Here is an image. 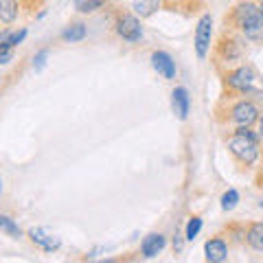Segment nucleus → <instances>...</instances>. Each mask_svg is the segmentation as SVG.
Masks as SVG:
<instances>
[{
    "label": "nucleus",
    "instance_id": "bb28decb",
    "mask_svg": "<svg viewBox=\"0 0 263 263\" xmlns=\"http://www.w3.org/2000/svg\"><path fill=\"white\" fill-rule=\"evenodd\" d=\"M259 3H263V0H259Z\"/></svg>",
    "mask_w": 263,
    "mask_h": 263
},
{
    "label": "nucleus",
    "instance_id": "39448f33",
    "mask_svg": "<svg viewBox=\"0 0 263 263\" xmlns=\"http://www.w3.org/2000/svg\"><path fill=\"white\" fill-rule=\"evenodd\" d=\"M211 37H213V18L209 13H204L200 20H197V27H195V53L200 60L209 55V48H211Z\"/></svg>",
    "mask_w": 263,
    "mask_h": 263
},
{
    "label": "nucleus",
    "instance_id": "412c9836",
    "mask_svg": "<svg viewBox=\"0 0 263 263\" xmlns=\"http://www.w3.org/2000/svg\"><path fill=\"white\" fill-rule=\"evenodd\" d=\"M0 226H5V230H7V233H9V235H20V230H18V226H15L13 224V221L9 219V217H0Z\"/></svg>",
    "mask_w": 263,
    "mask_h": 263
},
{
    "label": "nucleus",
    "instance_id": "aec40b11",
    "mask_svg": "<svg viewBox=\"0 0 263 263\" xmlns=\"http://www.w3.org/2000/svg\"><path fill=\"white\" fill-rule=\"evenodd\" d=\"M18 5H20V9H27V11H35L40 9V7L44 5V0H18Z\"/></svg>",
    "mask_w": 263,
    "mask_h": 263
},
{
    "label": "nucleus",
    "instance_id": "a211bd4d",
    "mask_svg": "<svg viewBox=\"0 0 263 263\" xmlns=\"http://www.w3.org/2000/svg\"><path fill=\"white\" fill-rule=\"evenodd\" d=\"M237 202H239V193L230 189V191H226L224 197H221V209H224V211H230V209H235V206H237Z\"/></svg>",
    "mask_w": 263,
    "mask_h": 263
},
{
    "label": "nucleus",
    "instance_id": "20e7f679",
    "mask_svg": "<svg viewBox=\"0 0 263 263\" xmlns=\"http://www.w3.org/2000/svg\"><path fill=\"white\" fill-rule=\"evenodd\" d=\"M114 29H117V35L121 40H125V42H138V40L143 37V29H141V22L134 13H119L117 18V24H114Z\"/></svg>",
    "mask_w": 263,
    "mask_h": 263
},
{
    "label": "nucleus",
    "instance_id": "ddd939ff",
    "mask_svg": "<svg viewBox=\"0 0 263 263\" xmlns=\"http://www.w3.org/2000/svg\"><path fill=\"white\" fill-rule=\"evenodd\" d=\"M246 241L250 243V248L263 252V224L261 221H254L246 230Z\"/></svg>",
    "mask_w": 263,
    "mask_h": 263
},
{
    "label": "nucleus",
    "instance_id": "7ed1b4c3",
    "mask_svg": "<svg viewBox=\"0 0 263 263\" xmlns=\"http://www.w3.org/2000/svg\"><path fill=\"white\" fill-rule=\"evenodd\" d=\"M228 149H230V154H233V158L239 160L241 164H252L259 158L257 141H254V138H248V136H241V134H235L233 138H230Z\"/></svg>",
    "mask_w": 263,
    "mask_h": 263
},
{
    "label": "nucleus",
    "instance_id": "9d476101",
    "mask_svg": "<svg viewBox=\"0 0 263 263\" xmlns=\"http://www.w3.org/2000/svg\"><path fill=\"white\" fill-rule=\"evenodd\" d=\"M31 239L33 243H37L40 248H44V250H55V248H60V237H55L48 228H31Z\"/></svg>",
    "mask_w": 263,
    "mask_h": 263
},
{
    "label": "nucleus",
    "instance_id": "2eb2a0df",
    "mask_svg": "<svg viewBox=\"0 0 263 263\" xmlns=\"http://www.w3.org/2000/svg\"><path fill=\"white\" fill-rule=\"evenodd\" d=\"M160 7V0H134V11L136 15H141V18H149L158 11Z\"/></svg>",
    "mask_w": 263,
    "mask_h": 263
},
{
    "label": "nucleus",
    "instance_id": "4be33fe9",
    "mask_svg": "<svg viewBox=\"0 0 263 263\" xmlns=\"http://www.w3.org/2000/svg\"><path fill=\"white\" fill-rule=\"evenodd\" d=\"M46 57H48V53H46V51L37 53V57H35V70H42V68H44V64H46Z\"/></svg>",
    "mask_w": 263,
    "mask_h": 263
},
{
    "label": "nucleus",
    "instance_id": "423d86ee",
    "mask_svg": "<svg viewBox=\"0 0 263 263\" xmlns=\"http://www.w3.org/2000/svg\"><path fill=\"white\" fill-rule=\"evenodd\" d=\"M257 119H259V110H257V105L250 103V101H239L230 108V121L237 123L239 127L241 125L250 127Z\"/></svg>",
    "mask_w": 263,
    "mask_h": 263
},
{
    "label": "nucleus",
    "instance_id": "6e6552de",
    "mask_svg": "<svg viewBox=\"0 0 263 263\" xmlns=\"http://www.w3.org/2000/svg\"><path fill=\"white\" fill-rule=\"evenodd\" d=\"M152 64H154V68L158 70V75H162L164 79H174L176 77V62L171 60L169 53L156 51L152 55Z\"/></svg>",
    "mask_w": 263,
    "mask_h": 263
},
{
    "label": "nucleus",
    "instance_id": "f03ea898",
    "mask_svg": "<svg viewBox=\"0 0 263 263\" xmlns=\"http://www.w3.org/2000/svg\"><path fill=\"white\" fill-rule=\"evenodd\" d=\"M226 86L230 90H237V92H254L257 90V84H259V75L254 72L250 66H239V68H233L226 72Z\"/></svg>",
    "mask_w": 263,
    "mask_h": 263
},
{
    "label": "nucleus",
    "instance_id": "393cba45",
    "mask_svg": "<svg viewBox=\"0 0 263 263\" xmlns=\"http://www.w3.org/2000/svg\"><path fill=\"white\" fill-rule=\"evenodd\" d=\"M0 193H3V180H0Z\"/></svg>",
    "mask_w": 263,
    "mask_h": 263
},
{
    "label": "nucleus",
    "instance_id": "9b49d317",
    "mask_svg": "<svg viewBox=\"0 0 263 263\" xmlns=\"http://www.w3.org/2000/svg\"><path fill=\"white\" fill-rule=\"evenodd\" d=\"M171 105H174V112L178 114L180 121H184L189 117V92L184 88L174 90V95H171Z\"/></svg>",
    "mask_w": 263,
    "mask_h": 263
},
{
    "label": "nucleus",
    "instance_id": "f8f14e48",
    "mask_svg": "<svg viewBox=\"0 0 263 263\" xmlns=\"http://www.w3.org/2000/svg\"><path fill=\"white\" fill-rule=\"evenodd\" d=\"M164 237L162 235H147L145 239H143V246H141V252H143V257H147V259H152V257H156L158 252H162V248H164Z\"/></svg>",
    "mask_w": 263,
    "mask_h": 263
},
{
    "label": "nucleus",
    "instance_id": "dca6fc26",
    "mask_svg": "<svg viewBox=\"0 0 263 263\" xmlns=\"http://www.w3.org/2000/svg\"><path fill=\"white\" fill-rule=\"evenodd\" d=\"M86 33H88L86 24L75 22V24H70V27L62 33V40H66V42H81V40L86 37Z\"/></svg>",
    "mask_w": 263,
    "mask_h": 263
},
{
    "label": "nucleus",
    "instance_id": "f3484780",
    "mask_svg": "<svg viewBox=\"0 0 263 263\" xmlns=\"http://www.w3.org/2000/svg\"><path fill=\"white\" fill-rule=\"evenodd\" d=\"M108 3V0H77V11L81 13H92Z\"/></svg>",
    "mask_w": 263,
    "mask_h": 263
},
{
    "label": "nucleus",
    "instance_id": "b1692460",
    "mask_svg": "<svg viewBox=\"0 0 263 263\" xmlns=\"http://www.w3.org/2000/svg\"><path fill=\"white\" fill-rule=\"evenodd\" d=\"M259 11H261V15H263V3H261V5H259Z\"/></svg>",
    "mask_w": 263,
    "mask_h": 263
},
{
    "label": "nucleus",
    "instance_id": "f257e3e1",
    "mask_svg": "<svg viewBox=\"0 0 263 263\" xmlns=\"http://www.w3.org/2000/svg\"><path fill=\"white\" fill-rule=\"evenodd\" d=\"M230 24L239 29L248 40H259L263 35V15L254 3H239L230 13Z\"/></svg>",
    "mask_w": 263,
    "mask_h": 263
},
{
    "label": "nucleus",
    "instance_id": "5701e85b",
    "mask_svg": "<svg viewBox=\"0 0 263 263\" xmlns=\"http://www.w3.org/2000/svg\"><path fill=\"white\" fill-rule=\"evenodd\" d=\"M259 138H263V117L259 119Z\"/></svg>",
    "mask_w": 263,
    "mask_h": 263
},
{
    "label": "nucleus",
    "instance_id": "1a4fd4ad",
    "mask_svg": "<svg viewBox=\"0 0 263 263\" xmlns=\"http://www.w3.org/2000/svg\"><path fill=\"white\" fill-rule=\"evenodd\" d=\"M204 250H206V261H211V263H221L228 259V246L224 239H219V237L209 239L206 246H204Z\"/></svg>",
    "mask_w": 263,
    "mask_h": 263
},
{
    "label": "nucleus",
    "instance_id": "4468645a",
    "mask_svg": "<svg viewBox=\"0 0 263 263\" xmlns=\"http://www.w3.org/2000/svg\"><path fill=\"white\" fill-rule=\"evenodd\" d=\"M18 13H20L18 0H0V22L11 24L18 18Z\"/></svg>",
    "mask_w": 263,
    "mask_h": 263
},
{
    "label": "nucleus",
    "instance_id": "a878e982",
    "mask_svg": "<svg viewBox=\"0 0 263 263\" xmlns=\"http://www.w3.org/2000/svg\"><path fill=\"white\" fill-rule=\"evenodd\" d=\"M259 206H261V209H263V200H261V202H259Z\"/></svg>",
    "mask_w": 263,
    "mask_h": 263
},
{
    "label": "nucleus",
    "instance_id": "0eeeda50",
    "mask_svg": "<svg viewBox=\"0 0 263 263\" xmlns=\"http://www.w3.org/2000/svg\"><path fill=\"white\" fill-rule=\"evenodd\" d=\"M243 53V48H241V42L239 40H235V37H221L219 40V44H217V55L221 57L224 62H235V60H239Z\"/></svg>",
    "mask_w": 263,
    "mask_h": 263
},
{
    "label": "nucleus",
    "instance_id": "6ab92c4d",
    "mask_svg": "<svg viewBox=\"0 0 263 263\" xmlns=\"http://www.w3.org/2000/svg\"><path fill=\"white\" fill-rule=\"evenodd\" d=\"M200 230H202V219L200 217H191V219H189V224H186V239L189 241L195 239Z\"/></svg>",
    "mask_w": 263,
    "mask_h": 263
}]
</instances>
